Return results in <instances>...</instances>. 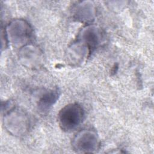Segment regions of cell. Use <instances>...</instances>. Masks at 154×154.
<instances>
[{
    "mask_svg": "<svg viewBox=\"0 0 154 154\" xmlns=\"http://www.w3.org/2000/svg\"><path fill=\"white\" fill-rule=\"evenodd\" d=\"M84 116V110L79 104L69 103L64 106L59 112L58 124L63 131H71L82 123Z\"/></svg>",
    "mask_w": 154,
    "mask_h": 154,
    "instance_id": "1",
    "label": "cell"
},
{
    "mask_svg": "<svg viewBox=\"0 0 154 154\" xmlns=\"http://www.w3.org/2000/svg\"><path fill=\"white\" fill-rule=\"evenodd\" d=\"M4 125L9 133L15 136H20L28 130L29 119L23 111L11 108L4 116Z\"/></svg>",
    "mask_w": 154,
    "mask_h": 154,
    "instance_id": "2",
    "label": "cell"
},
{
    "mask_svg": "<svg viewBox=\"0 0 154 154\" xmlns=\"http://www.w3.org/2000/svg\"><path fill=\"white\" fill-rule=\"evenodd\" d=\"M8 40L15 46L23 47L32 35V28L24 20L17 19L10 22L5 29Z\"/></svg>",
    "mask_w": 154,
    "mask_h": 154,
    "instance_id": "3",
    "label": "cell"
},
{
    "mask_svg": "<svg viewBox=\"0 0 154 154\" xmlns=\"http://www.w3.org/2000/svg\"><path fill=\"white\" fill-rule=\"evenodd\" d=\"M99 146V138L92 130H82L73 138L72 147L78 153H91Z\"/></svg>",
    "mask_w": 154,
    "mask_h": 154,
    "instance_id": "4",
    "label": "cell"
},
{
    "mask_svg": "<svg viewBox=\"0 0 154 154\" xmlns=\"http://www.w3.org/2000/svg\"><path fill=\"white\" fill-rule=\"evenodd\" d=\"M100 30L94 26L89 25L83 28L79 34V42L83 45L91 53L102 41Z\"/></svg>",
    "mask_w": 154,
    "mask_h": 154,
    "instance_id": "5",
    "label": "cell"
},
{
    "mask_svg": "<svg viewBox=\"0 0 154 154\" xmlns=\"http://www.w3.org/2000/svg\"><path fill=\"white\" fill-rule=\"evenodd\" d=\"M60 95V91L58 88L49 90L44 92L38 101V110L42 112H47L57 101Z\"/></svg>",
    "mask_w": 154,
    "mask_h": 154,
    "instance_id": "6",
    "label": "cell"
},
{
    "mask_svg": "<svg viewBox=\"0 0 154 154\" xmlns=\"http://www.w3.org/2000/svg\"><path fill=\"white\" fill-rule=\"evenodd\" d=\"M91 4L87 2H82L76 6L75 12V18L81 22H91L94 19V11Z\"/></svg>",
    "mask_w": 154,
    "mask_h": 154,
    "instance_id": "7",
    "label": "cell"
},
{
    "mask_svg": "<svg viewBox=\"0 0 154 154\" xmlns=\"http://www.w3.org/2000/svg\"><path fill=\"white\" fill-rule=\"evenodd\" d=\"M20 58L22 62L29 65H35L37 61H39V54L38 51L34 47L31 46H25L20 50Z\"/></svg>",
    "mask_w": 154,
    "mask_h": 154,
    "instance_id": "8",
    "label": "cell"
}]
</instances>
